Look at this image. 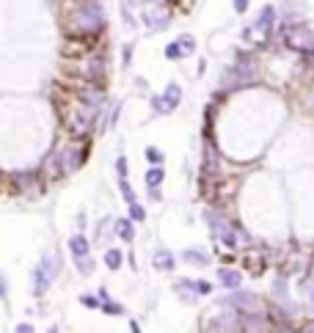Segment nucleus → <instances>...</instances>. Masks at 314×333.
Here are the masks:
<instances>
[{
  "label": "nucleus",
  "instance_id": "nucleus-8",
  "mask_svg": "<svg viewBox=\"0 0 314 333\" xmlns=\"http://www.w3.org/2000/svg\"><path fill=\"white\" fill-rule=\"evenodd\" d=\"M177 47H179V53H182V55H190L196 44H193V39H190V36H182V39L177 42Z\"/></svg>",
  "mask_w": 314,
  "mask_h": 333
},
{
  "label": "nucleus",
  "instance_id": "nucleus-2",
  "mask_svg": "<svg viewBox=\"0 0 314 333\" xmlns=\"http://www.w3.org/2000/svg\"><path fill=\"white\" fill-rule=\"evenodd\" d=\"M312 33L309 30H303V28H295V30H290L287 33V44L290 47H295V50H306V47H312Z\"/></svg>",
  "mask_w": 314,
  "mask_h": 333
},
{
  "label": "nucleus",
  "instance_id": "nucleus-14",
  "mask_svg": "<svg viewBox=\"0 0 314 333\" xmlns=\"http://www.w3.org/2000/svg\"><path fill=\"white\" fill-rule=\"evenodd\" d=\"M166 55H168V58H177V55H182V53H179V47H177V42H174V44H168Z\"/></svg>",
  "mask_w": 314,
  "mask_h": 333
},
{
  "label": "nucleus",
  "instance_id": "nucleus-10",
  "mask_svg": "<svg viewBox=\"0 0 314 333\" xmlns=\"http://www.w3.org/2000/svg\"><path fill=\"white\" fill-rule=\"evenodd\" d=\"M119 237H121V240H127V243H130V240L135 237V234H132L130 220H119Z\"/></svg>",
  "mask_w": 314,
  "mask_h": 333
},
{
  "label": "nucleus",
  "instance_id": "nucleus-16",
  "mask_svg": "<svg viewBox=\"0 0 314 333\" xmlns=\"http://www.w3.org/2000/svg\"><path fill=\"white\" fill-rule=\"evenodd\" d=\"M50 333H58V328H53V331H50Z\"/></svg>",
  "mask_w": 314,
  "mask_h": 333
},
{
  "label": "nucleus",
  "instance_id": "nucleus-4",
  "mask_svg": "<svg viewBox=\"0 0 314 333\" xmlns=\"http://www.w3.org/2000/svg\"><path fill=\"white\" fill-rule=\"evenodd\" d=\"M105 264L110 270H119L121 267V250L119 248H110V250H107V253H105Z\"/></svg>",
  "mask_w": 314,
  "mask_h": 333
},
{
  "label": "nucleus",
  "instance_id": "nucleus-12",
  "mask_svg": "<svg viewBox=\"0 0 314 333\" xmlns=\"http://www.w3.org/2000/svg\"><path fill=\"white\" fill-rule=\"evenodd\" d=\"M130 215H132L135 220H143V218H146V212H143V209L138 207V204H130Z\"/></svg>",
  "mask_w": 314,
  "mask_h": 333
},
{
  "label": "nucleus",
  "instance_id": "nucleus-11",
  "mask_svg": "<svg viewBox=\"0 0 314 333\" xmlns=\"http://www.w3.org/2000/svg\"><path fill=\"white\" fill-rule=\"evenodd\" d=\"M146 157H149V160L154 163V166H160V163H163V152L152 149V146H149V149H146Z\"/></svg>",
  "mask_w": 314,
  "mask_h": 333
},
{
  "label": "nucleus",
  "instance_id": "nucleus-5",
  "mask_svg": "<svg viewBox=\"0 0 314 333\" xmlns=\"http://www.w3.org/2000/svg\"><path fill=\"white\" fill-rule=\"evenodd\" d=\"M152 262H154V267H157V270H171V264H174V262H171V256H168L166 250H157Z\"/></svg>",
  "mask_w": 314,
  "mask_h": 333
},
{
  "label": "nucleus",
  "instance_id": "nucleus-6",
  "mask_svg": "<svg viewBox=\"0 0 314 333\" xmlns=\"http://www.w3.org/2000/svg\"><path fill=\"white\" fill-rule=\"evenodd\" d=\"M185 259H188V262H193V264H207L209 262V256L207 253H199V248H190V250H185Z\"/></svg>",
  "mask_w": 314,
  "mask_h": 333
},
{
  "label": "nucleus",
  "instance_id": "nucleus-1",
  "mask_svg": "<svg viewBox=\"0 0 314 333\" xmlns=\"http://www.w3.org/2000/svg\"><path fill=\"white\" fill-rule=\"evenodd\" d=\"M179 96H182V88H179V85H168L166 94L157 96V99H152V105H154V110H160V113H168V110H171V107L179 102Z\"/></svg>",
  "mask_w": 314,
  "mask_h": 333
},
{
  "label": "nucleus",
  "instance_id": "nucleus-7",
  "mask_svg": "<svg viewBox=\"0 0 314 333\" xmlns=\"http://www.w3.org/2000/svg\"><path fill=\"white\" fill-rule=\"evenodd\" d=\"M220 284L223 286H237L240 284V273H234V270H220Z\"/></svg>",
  "mask_w": 314,
  "mask_h": 333
},
{
  "label": "nucleus",
  "instance_id": "nucleus-9",
  "mask_svg": "<svg viewBox=\"0 0 314 333\" xmlns=\"http://www.w3.org/2000/svg\"><path fill=\"white\" fill-rule=\"evenodd\" d=\"M146 182H149V187L154 190V184L163 182V168H152V171L146 173Z\"/></svg>",
  "mask_w": 314,
  "mask_h": 333
},
{
  "label": "nucleus",
  "instance_id": "nucleus-13",
  "mask_svg": "<svg viewBox=\"0 0 314 333\" xmlns=\"http://www.w3.org/2000/svg\"><path fill=\"white\" fill-rule=\"evenodd\" d=\"M193 289H196V292H204V295H207V292L212 289V286H209L207 281H199V284H193Z\"/></svg>",
  "mask_w": 314,
  "mask_h": 333
},
{
  "label": "nucleus",
  "instance_id": "nucleus-15",
  "mask_svg": "<svg viewBox=\"0 0 314 333\" xmlns=\"http://www.w3.org/2000/svg\"><path fill=\"white\" fill-rule=\"evenodd\" d=\"M17 333H33V325H25L22 322V325H17Z\"/></svg>",
  "mask_w": 314,
  "mask_h": 333
},
{
  "label": "nucleus",
  "instance_id": "nucleus-3",
  "mask_svg": "<svg viewBox=\"0 0 314 333\" xmlns=\"http://www.w3.org/2000/svg\"><path fill=\"white\" fill-rule=\"evenodd\" d=\"M69 250H72V256H75V262L89 259V240L80 237V234H75V237L69 240Z\"/></svg>",
  "mask_w": 314,
  "mask_h": 333
}]
</instances>
